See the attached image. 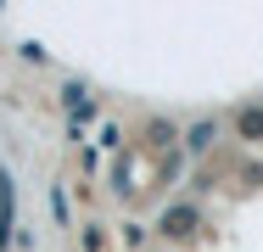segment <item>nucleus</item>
<instances>
[{
	"instance_id": "1",
	"label": "nucleus",
	"mask_w": 263,
	"mask_h": 252,
	"mask_svg": "<svg viewBox=\"0 0 263 252\" xmlns=\"http://www.w3.org/2000/svg\"><path fill=\"white\" fill-rule=\"evenodd\" d=\"M196 230H202V202H196V196H174V202H162L157 224H152V236H157V241H191Z\"/></svg>"
},
{
	"instance_id": "2",
	"label": "nucleus",
	"mask_w": 263,
	"mask_h": 252,
	"mask_svg": "<svg viewBox=\"0 0 263 252\" xmlns=\"http://www.w3.org/2000/svg\"><path fill=\"white\" fill-rule=\"evenodd\" d=\"M218 140H224V118H213V112H202V118H191V123L179 129V151H185L191 163H202V157H213V151H218Z\"/></svg>"
},
{
	"instance_id": "3",
	"label": "nucleus",
	"mask_w": 263,
	"mask_h": 252,
	"mask_svg": "<svg viewBox=\"0 0 263 252\" xmlns=\"http://www.w3.org/2000/svg\"><path fill=\"white\" fill-rule=\"evenodd\" d=\"M62 112H67V123L90 129V123L101 118V101H96V90H90L84 79H67V84H62Z\"/></svg>"
},
{
	"instance_id": "4",
	"label": "nucleus",
	"mask_w": 263,
	"mask_h": 252,
	"mask_svg": "<svg viewBox=\"0 0 263 252\" xmlns=\"http://www.w3.org/2000/svg\"><path fill=\"white\" fill-rule=\"evenodd\" d=\"M11 241H17V179L0 163V252H11Z\"/></svg>"
},
{
	"instance_id": "5",
	"label": "nucleus",
	"mask_w": 263,
	"mask_h": 252,
	"mask_svg": "<svg viewBox=\"0 0 263 252\" xmlns=\"http://www.w3.org/2000/svg\"><path fill=\"white\" fill-rule=\"evenodd\" d=\"M230 135H235L241 146H263V101H241V106L230 112Z\"/></svg>"
},
{
	"instance_id": "6",
	"label": "nucleus",
	"mask_w": 263,
	"mask_h": 252,
	"mask_svg": "<svg viewBox=\"0 0 263 252\" xmlns=\"http://www.w3.org/2000/svg\"><path fill=\"white\" fill-rule=\"evenodd\" d=\"M140 146H146V151H162V157H168V151L179 146V123H174V118H162V112H152V118L140 123Z\"/></svg>"
},
{
	"instance_id": "7",
	"label": "nucleus",
	"mask_w": 263,
	"mask_h": 252,
	"mask_svg": "<svg viewBox=\"0 0 263 252\" xmlns=\"http://www.w3.org/2000/svg\"><path fill=\"white\" fill-rule=\"evenodd\" d=\"M112 196H118V202L135 196V185H129V151H118V157H112Z\"/></svg>"
},
{
	"instance_id": "8",
	"label": "nucleus",
	"mask_w": 263,
	"mask_h": 252,
	"mask_svg": "<svg viewBox=\"0 0 263 252\" xmlns=\"http://www.w3.org/2000/svg\"><path fill=\"white\" fill-rule=\"evenodd\" d=\"M118 241H123L129 252H140L146 241H152V224H140V219H123V224H118Z\"/></svg>"
},
{
	"instance_id": "9",
	"label": "nucleus",
	"mask_w": 263,
	"mask_h": 252,
	"mask_svg": "<svg viewBox=\"0 0 263 252\" xmlns=\"http://www.w3.org/2000/svg\"><path fill=\"white\" fill-rule=\"evenodd\" d=\"M106 241H112V236H106V224H96V219H90V224H79V252H106Z\"/></svg>"
},
{
	"instance_id": "10",
	"label": "nucleus",
	"mask_w": 263,
	"mask_h": 252,
	"mask_svg": "<svg viewBox=\"0 0 263 252\" xmlns=\"http://www.w3.org/2000/svg\"><path fill=\"white\" fill-rule=\"evenodd\" d=\"M96 151H112V157H118V151H129V140H123V123H101V135H96Z\"/></svg>"
},
{
	"instance_id": "11",
	"label": "nucleus",
	"mask_w": 263,
	"mask_h": 252,
	"mask_svg": "<svg viewBox=\"0 0 263 252\" xmlns=\"http://www.w3.org/2000/svg\"><path fill=\"white\" fill-rule=\"evenodd\" d=\"M185 168H191V157H185V151L174 146L168 157H162V185H174V174H185Z\"/></svg>"
},
{
	"instance_id": "12",
	"label": "nucleus",
	"mask_w": 263,
	"mask_h": 252,
	"mask_svg": "<svg viewBox=\"0 0 263 252\" xmlns=\"http://www.w3.org/2000/svg\"><path fill=\"white\" fill-rule=\"evenodd\" d=\"M17 56H23L28 67H45V62H51V50L40 45V40H23V45H17Z\"/></svg>"
},
{
	"instance_id": "13",
	"label": "nucleus",
	"mask_w": 263,
	"mask_h": 252,
	"mask_svg": "<svg viewBox=\"0 0 263 252\" xmlns=\"http://www.w3.org/2000/svg\"><path fill=\"white\" fill-rule=\"evenodd\" d=\"M79 168H84V179H96V174H101V151H96V140H90V146H79Z\"/></svg>"
},
{
	"instance_id": "14",
	"label": "nucleus",
	"mask_w": 263,
	"mask_h": 252,
	"mask_svg": "<svg viewBox=\"0 0 263 252\" xmlns=\"http://www.w3.org/2000/svg\"><path fill=\"white\" fill-rule=\"evenodd\" d=\"M51 219L67 224V196H62V185H51Z\"/></svg>"
}]
</instances>
